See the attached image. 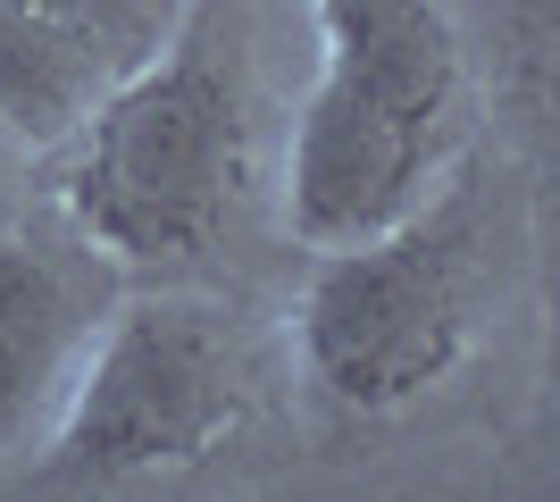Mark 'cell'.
Wrapping results in <instances>:
<instances>
[{
  "label": "cell",
  "mask_w": 560,
  "mask_h": 502,
  "mask_svg": "<svg viewBox=\"0 0 560 502\" xmlns=\"http://www.w3.org/2000/svg\"><path fill=\"white\" fill-rule=\"evenodd\" d=\"M68 226L117 268H176L226 243L252 192L259 75L252 0H185V17L135 75L75 118Z\"/></svg>",
  "instance_id": "cell-1"
},
{
  "label": "cell",
  "mask_w": 560,
  "mask_h": 502,
  "mask_svg": "<svg viewBox=\"0 0 560 502\" xmlns=\"http://www.w3.org/2000/svg\"><path fill=\"white\" fill-rule=\"evenodd\" d=\"M310 17L318 84L284 143V226L327 252L444 192L468 135V59L444 0H310Z\"/></svg>",
  "instance_id": "cell-2"
},
{
  "label": "cell",
  "mask_w": 560,
  "mask_h": 502,
  "mask_svg": "<svg viewBox=\"0 0 560 502\" xmlns=\"http://www.w3.org/2000/svg\"><path fill=\"white\" fill-rule=\"evenodd\" d=\"M252 419L243 335L201 293H126L109 302L25 460L34 494H101L210 460Z\"/></svg>",
  "instance_id": "cell-3"
},
{
  "label": "cell",
  "mask_w": 560,
  "mask_h": 502,
  "mask_svg": "<svg viewBox=\"0 0 560 502\" xmlns=\"http://www.w3.org/2000/svg\"><path fill=\"white\" fill-rule=\"evenodd\" d=\"M302 369L351 419L427 402L477 343V235L468 201L435 192L427 210L376 226V235L327 243L302 285Z\"/></svg>",
  "instance_id": "cell-4"
},
{
  "label": "cell",
  "mask_w": 560,
  "mask_h": 502,
  "mask_svg": "<svg viewBox=\"0 0 560 502\" xmlns=\"http://www.w3.org/2000/svg\"><path fill=\"white\" fill-rule=\"evenodd\" d=\"M109 252L84 235H0V460L34 453L101 311L117 302Z\"/></svg>",
  "instance_id": "cell-5"
},
{
  "label": "cell",
  "mask_w": 560,
  "mask_h": 502,
  "mask_svg": "<svg viewBox=\"0 0 560 502\" xmlns=\"http://www.w3.org/2000/svg\"><path fill=\"white\" fill-rule=\"evenodd\" d=\"M101 101V25L59 0H0V118L18 143H68Z\"/></svg>",
  "instance_id": "cell-6"
},
{
  "label": "cell",
  "mask_w": 560,
  "mask_h": 502,
  "mask_svg": "<svg viewBox=\"0 0 560 502\" xmlns=\"http://www.w3.org/2000/svg\"><path fill=\"white\" fill-rule=\"evenodd\" d=\"M18 151H25V143L9 135V118H0V192H9V176H18Z\"/></svg>",
  "instance_id": "cell-7"
},
{
  "label": "cell",
  "mask_w": 560,
  "mask_h": 502,
  "mask_svg": "<svg viewBox=\"0 0 560 502\" xmlns=\"http://www.w3.org/2000/svg\"><path fill=\"white\" fill-rule=\"evenodd\" d=\"M59 9H75V17H93V0H59Z\"/></svg>",
  "instance_id": "cell-8"
}]
</instances>
